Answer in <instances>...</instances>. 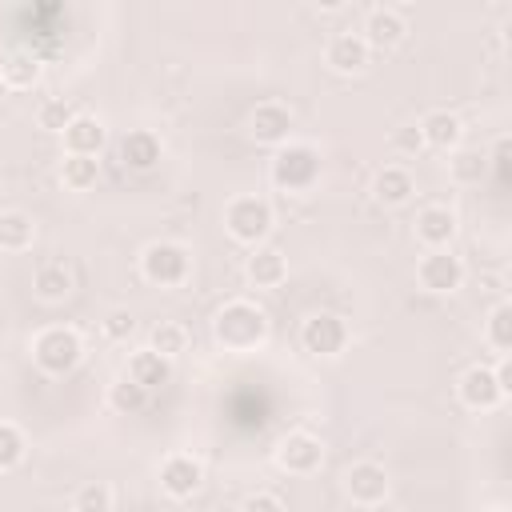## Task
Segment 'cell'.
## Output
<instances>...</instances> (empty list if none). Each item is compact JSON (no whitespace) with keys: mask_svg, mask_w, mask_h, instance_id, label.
<instances>
[{"mask_svg":"<svg viewBox=\"0 0 512 512\" xmlns=\"http://www.w3.org/2000/svg\"><path fill=\"white\" fill-rule=\"evenodd\" d=\"M484 512H504V508H484Z\"/></svg>","mask_w":512,"mask_h":512,"instance_id":"37","label":"cell"},{"mask_svg":"<svg viewBox=\"0 0 512 512\" xmlns=\"http://www.w3.org/2000/svg\"><path fill=\"white\" fill-rule=\"evenodd\" d=\"M416 196V176L404 168V164H384L376 168L372 176V200L384 204V208H400Z\"/></svg>","mask_w":512,"mask_h":512,"instance_id":"20","label":"cell"},{"mask_svg":"<svg viewBox=\"0 0 512 512\" xmlns=\"http://www.w3.org/2000/svg\"><path fill=\"white\" fill-rule=\"evenodd\" d=\"M292 128H296V116H292V108L280 104V100H264V104H256V108L248 112V136H252L256 144L280 148V144L292 140Z\"/></svg>","mask_w":512,"mask_h":512,"instance_id":"12","label":"cell"},{"mask_svg":"<svg viewBox=\"0 0 512 512\" xmlns=\"http://www.w3.org/2000/svg\"><path fill=\"white\" fill-rule=\"evenodd\" d=\"M464 276H468V268H464V260L452 248H432V252H424L416 260V284L424 292H432V296L460 292L464 288Z\"/></svg>","mask_w":512,"mask_h":512,"instance_id":"7","label":"cell"},{"mask_svg":"<svg viewBox=\"0 0 512 512\" xmlns=\"http://www.w3.org/2000/svg\"><path fill=\"white\" fill-rule=\"evenodd\" d=\"M124 376H128V380H136L140 388L156 392V388H164V384L172 380V360H164V356H160V352H152V348H140V352H132V356H128Z\"/></svg>","mask_w":512,"mask_h":512,"instance_id":"23","label":"cell"},{"mask_svg":"<svg viewBox=\"0 0 512 512\" xmlns=\"http://www.w3.org/2000/svg\"><path fill=\"white\" fill-rule=\"evenodd\" d=\"M100 332H104V340H112V344H124V340L136 332V316H132L128 308H112V312L100 320Z\"/></svg>","mask_w":512,"mask_h":512,"instance_id":"33","label":"cell"},{"mask_svg":"<svg viewBox=\"0 0 512 512\" xmlns=\"http://www.w3.org/2000/svg\"><path fill=\"white\" fill-rule=\"evenodd\" d=\"M4 92H8V88H4V84H0V100H4Z\"/></svg>","mask_w":512,"mask_h":512,"instance_id":"36","label":"cell"},{"mask_svg":"<svg viewBox=\"0 0 512 512\" xmlns=\"http://www.w3.org/2000/svg\"><path fill=\"white\" fill-rule=\"evenodd\" d=\"M204 488V464L192 452H168L160 460V492L168 500H192Z\"/></svg>","mask_w":512,"mask_h":512,"instance_id":"11","label":"cell"},{"mask_svg":"<svg viewBox=\"0 0 512 512\" xmlns=\"http://www.w3.org/2000/svg\"><path fill=\"white\" fill-rule=\"evenodd\" d=\"M60 140H64V156H100L108 144V128L100 116L76 112L72 124L60 132Z\"/></svg>","mask_w":512,"mask_h":512,"instance_id":"19","label":"cell"},{"mask_svg":"<svg viewBox=\"0 0 512 512\" xmlns=\"http://www.w3.org/2000/svg\"><path fill=\"white\" fill-rule=\"evenodd\" d=\"M240 512H284V504L272 492H252V496H244Z\"/></svg>","mask_w":512,"mask_h":512,"instance_id":"35","label":"cell"},{"mask_svg":"<svg viewBox=\"0 0 512 512\" xmlns=\"http://www.w3.org/2000/svg\"><path fill=\"white\" fill-rule=\"evenodd\" d=\"M36 240V220L20 208L0 212V252H24Z\"/></svg>","mask_w":512,"mask_h":512,"instance_id":"24","label":"cell"},{"mask_svg":"<svg viewBox=\"0 0 512 512\" xmlns=\"http://www.w3.org/2000/svg\"><path fill=\"white\" fill-rule=\"evenodd\" d=\"M344 492H348V500L360 504V508H380V504L388 500V492H392V476H388V468L376 464V460H356V464H348V472H344Z\"/></svg>","mask_w":512,"mask_h":512,"instance_id":"10","label":"cell"},{"mask_svg":"<svg viewBox=\"0 0 512 512\" xmlns=\"http://www.w3.org/2000/svg\"><path fill=\"white\" fill-rule=\"evenodd\" d=\"M116 492L108 480H88L72 492V512H112Z\"/></svg>","mask_w":512,"mask_h":512,"instance_id":"30","label":"cell"},{"mask_svg":"<svg viewBox=\"0 0 512 512\" xmlns=\"http://www.w3.org/2000/svg\"><path fill=\"white\" fill-rule=\"evenodd\" d=\"M72 116H76V108H72L64 96H52V100H44V104L36 108V124H40L44 132H64V128L72 124Z\"/></svg>","mask_w":512,"mask_h":512,"instance_id":"32","label":"cell"},{"mask_svg":"<svg viewBox=\"0 0 512 512\" xmlns=\"http://www.w3.org/2000/svg\"><path fill=\"white\" fill-rule=\"evenodd\" d=\"M504 396H508V384H504L500 372L488 368V364H472V368H464L460 380H456V400H460L468 412H496V408L504 404Z\"/></svg>","mask_w":512,"mask_h":512,"instance_id":"8","label":"cell"},{"mask_svg":"<svg viewBox=\"0 0 512 512\" xmlns=\"http://www.w3.org/2000/svg\"><path fill=\"white\" fill-rule=\"evenodd\" d=\"M404 36H408V20H404V12H400V8H388V4H380V8H372V12L364 16L360 40H364L368 48H380V52H388V48L404 44Z\"/></svg>","mask_w":512,"mask_h":512,"instance_id":"14","label":"cell"},{"mask_svg":"<svg viewBox=\"0 0 512 512\" xmlns=\"http://www.w3.org/2000/svg\"><path fill=\"white\" fill-rule=\"evenodd\" d=\"M148 348L160 352L164 360H176L188 352V328L180 320H160L152 332H148Z\"/></svg>","mask_w":512,"mask_h":512,"instance_id":"29","label":"cell"},{"mask_svg":"<svg viewBox=\"0 0 512 512\" xmlns=\"http://www.w3.org/2000/svg\"><path fill=\"white\" fill-rule=\"evenodd\" d=\"M84 360V340L76 328L68 324H48L32 336V364L44 372V376H68L76 372Z\"/></svg>","mask_w":512,"mask_h":512,"instance_id":"3","label":"cell"},{"mask_svg":"<svg viewBox=\"0 0 512 512\" xmlns=\"http://www.w3.org/2000/svg\"><path fill=\"white\" fill-rule=\"evenodd\" d=\"M60 180L68 192H88L100 180V160L96 156H64L60 160Z\"/></svg>","mask_w":512,"mask_h":512,"instance_id":"28","label":"cell"},{"mask_svg":"<svg viewBox=\"0 0 512 512\" xmlns=\"http://www.w3.org/2000/svg\"><path fill=\"white\" fill-rule=\"evenodd\" d=\"M28 444H24V432L12 424V420H0V472H12L20 468Z\"/></svg>","mask_w":512,"mask_h":512,"instance_id":"31","label":"cell"},{"mask_svg":"<svg viewBox=\"0 0 512 512\" xmlns=\"http://www.w3.org/2000/svg\"><path fill=\"white\" fill-rule=\"evenodd\" d=\"M448 176H452V184H480L484 176H488V156L480 152V148H456V152H448Z\"/></svg>","mask_w":512,"mask_h":512,"instance_id":"26","label":"cell"},{"mask_svg":"<svg viewBox=\"0 0 512 512\" xmlns=\"http://www.w3.org/2000/svg\"><path fill=\"white\" fill-rule=\"evenodd\" d=\"M40 72H44V64H40V56H36L32 48H12V52L0 60V84L12 88V92L36 88V84H40Z\"/></svg>","mask_w":512,"mask_h":512,"instance_id":"21","label":"cell"},{"mask_svg":"<svg viewBox=\"0 0 512 512\" xmlns=\"http://www.w3.org/2000/svg\"><path fill=\"white\" fill-rule=\"evenodd\" d=\"M244 280H248L252 288H260V292L280 288V284L288 280V256H284L280 248H272V244L252 248L248 260H244Z\"/></svg>","mask_w":512,"mask_h":512,"instance_id":"18","label":"cell"},{"mask_svg":"<svg viewBox=\"0 0 512 512\" xmlns=\"http://www.w3.org/2000/svg\"><path fill=\"white\" fill-rule=\"evenodd\" d=\"M272 460L288 476H316L320 464H324V440L316 432H308V428H292V432H284L276 440Z\"/></svg>","mask_w":512,"mask_h":512,"instance_id":"6","label":"cell"},{"mask_svg":"<svg viewBox=\"0 0 512 512\" xmlns=\"http://www.w3.org/2000/svg\"><path fill=\"white\" fill-rule=\"evenodd\" d=\"M412 232H416V240L424 244V252H432V248H452V240H456V232H460V216H456L448 204H424V208L416 212V220H412Z\"/></svg>","mask_w":512,"mask_h":512,"instance_id":"13","label":"cell"},{"mask_svg":"<svg viewBox=\"0 0 512 512\" xmlns=\"http://www.w3.org/2000/svg\"><path fill=\"white\" fill-rule=\"evenodd\" d=\"M72 288H76V280H72V268H68L64 260H44V264L36 268V276H32V292H36V300H44V304L68 300Z\"/></svg>","mask_w":512,"mask_h":512,"instance_id":"22","label":"cell"},{"mask_svg":"<svg viewBox=\"0 0 512 512\" xmlns=\"http://www.w3.org/2000/svg\"><path fill=\"white\" fill-rule=\"evenodd\" d=\"M320 152L304 140H288L272 152V164H268V180L280 188V192H312L320 184Z\"/></svg>","mask_w":512,"mask_h":512,"instance_id":"2","label":"cell"},{"mask_svg":"<svg viewBox=\"0 0 512 512\" xmlns=\"http://www.w3.org/2000/svg\"><path fill=\"white\" fill-rule=\"evenodd\" d=\"M148 400H152V392H148V388H140V384H136V380H128V376H116V380L108 384V408H112V412H120V416L144 412V408H148Z\"/></svg>","mask_w":512,"mask_h":512,"instance_id":"27","label":"cell"},{"mask_svg":"<svg viewBox=\"0 0 512 512\" xmlns=\"http://www.w3.org/2000/svg\"><path fill=\"white\" fill-rule=\"evenodd\" d=\"M120 164L124 168H132V172H152L160 160H164V140H160V132H152V128H128L124 136H120Z\"/></svg>","mask_w":512,"mask_h":512,"instance_id":"17","label":"cell"},{"mask_svg":"<svg viewBox=\"0 0 512 512\" xmlns=\"http://www.w3.org/2000/svg\"><path fill=\"white\" fill-rule=\"evenodd\" d=\"M372 60V48L360 40V32H336L328 44H324V64L336 72V76H360Z\"/></svg>","mask_w":512,"mask_h":512,"instance_id":"15","label":"cell"},{"mask_svg":"<svg viewBox=\"0 0 512 512\" xmlns=\"http://www.w3.org/2000/svg\"><path fill=\"white\" fill-rule=\"evenodd\" d=\"M480 336H484V344H488L500 360H508V352H512V304H508V300H500V304L484 316Z\"/></svg>","mask_w":512,"mask_h":512,"instance_id":"25","label":"cell"},{"mask_svg":"<svg viewBox=\"0 0 512 512\" xmlns=\"http://www.w3.org/2000/svg\"><path fill=\"white\" fill-rule=\"evenodd\" d=\"M300 348L316 360H336L348 348V324L336 312H312L300 324Z\"/></svg>","mask_w":512,"mask_h":512,"instance_id":"9","label":"cell"},{"mask_svg":"<svg viewBox=\"0 0 512 512\" xmlns=\"http://www.w3.org/2000/svg\"><path fill=\"white\" fill-rule=\"evenodd\" d=\"M140 276L156 288H180L192 276V252L176 240H152L140 252Z\"/></svg>","mask_w":512,"mask_h":512,"instance_id":"5","label":"cell"},{"mask_svg":"<svg viewBox=\"0 0 512 512\" xmlns=\"http://www.w3.org/2000/svg\"><path fill=\"white\" fill-rule=\"evenodd\" d=\"M416 128H420V136H424V148H432V152H456L460 144H464V120L456 116V112H448V108H432V112H424L420 120H416Z\"/></svg>","mask_w":512,"mask_h":512,"instance_id":"16","label":"cell"},{"mask_svg":"<svg viewBox=\"0 0 512 512\" xmlns=\"http://www.w3.org/2000/svg\"><path fill=\"white\" fill-rule=\"evenodd\" d=\"M268 336H272V320L256 300L236 296V300L220 304L216 316H212V340L224 352H236V356L260 352L268 344Z\"/></svg>","mask_w":512,"mask_h":512,"instance_id":"1","label":"cell"},{"mask_svg":"<svg viewBox=\"0 0 512 512\" xmlns=\"http://www.w3.org/2000/svg\"><path fill=\"white\" fill-rule=\"evenodd\" d=\"M388 144H392L396 152H404V156L424 152V136H420V128H416V124H400V128H392Z\"/></svg>","mask_w":512,"mask_h":512,"instance_id":"34","label":"cell"},{"mask_svg":"<svg viewBox=\"0 0 512 512\" xmlns=\"http://www.w3.org/2000/svg\"><path fill=\"white\" fill-rule=\"evenodd\" d=\"M276 228V212L264 196H232L224 204V232L244 244V248H260Z\"/></svg>","mask_w":512,"mask_h":512,"instance_id":"4","label":"cell"}]
</instances>
